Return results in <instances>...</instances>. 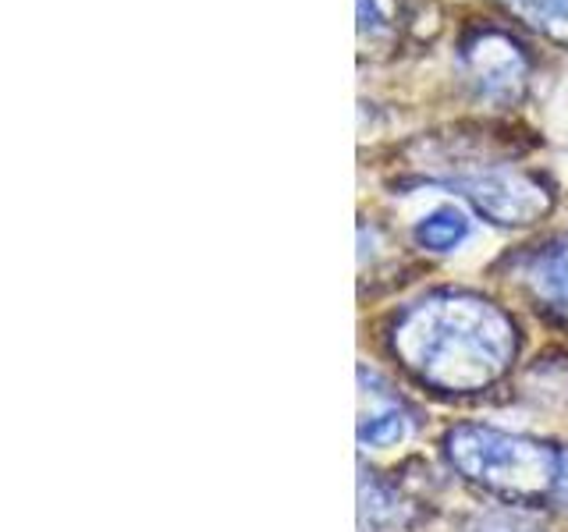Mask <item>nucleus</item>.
Segmentation results:
<instances>
[{"label":"nucleus","mask_w":568,"mask_h":532,"mask_svg":"<svg viewBox=\"0 0 568 532\" xmlns=\"http://www.w3.org/2000/svg\"><path fill=\"white\" fill-rule=\"evenodd\" d=\"M515 324L487 298L440 291L405 309L390 327V351L423 383L469 395L501 380L515 359Z\"/></svg>","instance_id":"f257e3e1"},{"label":"nucleus","mask_w":568,"mask_h":532,"mask_svg":"<svg viewBox=\"0 0 568 532\" xmlns=\"http://www.w3.org/2000/svg\"><path fill=\"white\" fill-rule=\"evenodd\" d=\"M444 454L469 483L501 493L508 501H537L555 493L558 483L555 448L490 430V426H455L444 437Z\"/></svg>","instance_id":"f03ea898"},{"label":"nucleus","mask_w":568,"mask_h":532,"mask_svg":"<svg viewBox=\"0 0 568 532\" xmlns=\"http://www.w3.org/2000/svg\"><path fill=\"white\" fill-rule=\"evenodd\" d=\"M452 185L484 213L487 221L505 227H526L550 209V192L532 174L511 167H484L452 177Z\"/></svg>","instance_id":"7ed1b4c3"},{"label":"nucleus","mask_w":568,"mask_h":532,"mask_svg":"<svg viewBox=\"0 0 568 532\" xmlns=\"http://www.w3.org/2000/svg\"><path fill=\"white\" fill-rule=\"evenodd\" d=\"M462 64H466V75L476 85V93L487 100L511 103L526 89V75H529L526 53L501 29H476L473 35H466V43H462Z\"/></svg>","instance_id":"20e7f679"},{"label":"nucleus","mask_w":568,"mask_h":532,"mask_svg":"<svg viewBox=\"0 0 568 532\" xmlns=\"http://www.w3.org/2000/svg\"><path fill=\"white\" fill-rule=\"evenodd\" d=\"M526 284L537 301L568 324V235L544 245L526 266Z\"/></svg>","instance_id":"39448f33"},{"label":"nucleus","mask_w":568,"mask_h":532,"mask_svg":"<svg viewBox=\"0 0 568 532\" xmlns=\"http://www.w3.org/2000/svg\"><path fill=\"white\" fill-rule=\"evenodd\" d=\"M405 529V504L398 493L381 479H363L359 483V532H402Z\"/></svg>","instance_id":"423d86ee"},{"label":"nucleus","mask_w":568,"mask_h":532,"mask_svg":"<svg viewBox=\"0 0 568 532\" xmlns=\"http://www.w3.org/2000/svg\"><path fill=\"white\" fill-rule=\"evenodd\" d=\"M466 235H469V221L455 206H444L416 224V242L423 248H430V253H452V248L466 242Z\"/></svg>","instance_id":"0eeeda50"},{"label":"nucleus","mask_w":568,"mask_h":532,"mask_svg":"<svg viewBox=\"0 0 568 532\" xmlns=\"http://www.w3.org/2000/svg\"><path fill=\"white\" fill-rule=\"evenodd\" d=\"M505 4L529 22L532 29H540L555 43L568 47V0H505Z\"/></svg>","instance_id":"6e6552de"},{"label":"nucleus","mask_w":568,"mask_h":532,"mask_svg":"<svg viewBox=\"0 0 568 532\" xmlns=\"http://www.w3.org/2000/svg\"><path fill=\"white\" fill-rule=\"evenodd\" d=\"M408 437V416L398 405H387L381 412H363L359 419V443L366 448H390Z\"/></svg>","instance_id":"1a4fd4ad"},{"label":"nucleus","mask_w":568,"mask_h":532,"mask_svg":"<svg viewBox=\"0 0 568 532\" xmlns=\"http://www.w3.org/2000/svg\"><path fill=\"white\" fill-rule=\"evenodd\" d=\"M555 493H558V501L568 508V451L558 454V483H555Z\"/></svg>","instance_id":"9d476101"}]
</instances>
